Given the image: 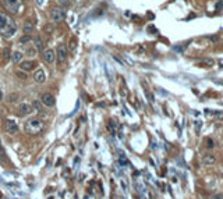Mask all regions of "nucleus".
Returning a JSON list of instances; mask_svg holds the SVG:
<instances>
[{"label":"nucleus","mask_w":223,"mask_h":199,"mask_svg":"<svg viewBox=\"0 0 223 199\" xmlns=\"http://www.w3.org/2000/svg\"><path fill=\"white\" fill-rule=\"evenodd\" d=\"M59 1V4H62L63 7H69L70 6V1L69 0H57Z\"/></svg>","instance_id":"nucleus-24"},{"label":"nucleus","mask_w":223,"mask_h":199,"mask_svg":"<svg viewBox=\"0 0 223 199\" xmlns=\"http://www.w3.org/2000/svg\"><path fill=\"white\" fill-rule=\"evenodd\" d=\"M3 6L8 13L18 14L21 10V0H1Z\"/></svg>","instance_id":"nucleus-3"},{"label":"nucleus","mask_w":223,"mask_h":199,"mask_svg":"<svg viewBox=\"0 0 223 199\" xmlns=\"http://www.w3.org/2000/svg\"><path fill=\"white\" fill-rule=\"evenodd\" d=\"M119 163H120V164H123V166H127V164H128V161L126 160V157H124V156H120V160H119Z\"/></svg>","instance_id":"nucleus-25"},{"label":"nucleus","mask_w":223,"mask_h":199,"mask_svg":"<svg viewBox=\"0 0 223 199\" xmlns=\"http://www.w3.org/2000/svg\"><path fill=\"white\" fill-rule=\"evenodd\" d=\"M35 53H36V50H35V49H28V50H27V54H28V56H29V54H31V56H34Z\"/></svg>","instance_id":"nucleus-30"},{"label":"nucleus","mask_w":223,"mask_h":199,"mask_svg":"<svg viewBox=\"0 0 223 199\" xmlns=\"http://www.w3.org/2000/svg\"><path fill=\"white\" fill-rule=\"evenodd\" d=\"M34 45H35V49L36 50H43V40L41 39V36H35L34 39Z\"/></svg>","instance_id":"nucleus-15"},{"label":"nucleus","mask_w":223,"mask_h":199,"mask_svg":"<svg viewBox=\"0 0 223 199\" xmlns=\"http://www.w3.org/2000/svg\"><path fill=\"white\" fill-rule=\"evenodd\" d=\"M205 143H206V148L208 149H212L215 146V143H213V141H212L210 138H206V139H205Z\"/></svg>","instance_id":"nucleus-22"},{"label":"nucleus","mask_w":223,"mask_h":199,"mask_svg":"<svg viewBox=\"0 0 223 199\" xmlns=\"http://www.w3.org/2000/svg\"><path fill=\"white\" fill-rule=\"evenodd\" d=\"M53 29H55V26L52 25V22H49V24H46V25H45V32L52 33V32H53Z\"/></svg>","instance_id":"nucleus-21"},{"label":"nucleus","mask_w":223,"mask_h":199,"mask_svg":"<svg viewBox=\"0 0 223 199\" xmlns=\"http://www.w3.org/2000/svg\"><path fill=\"white\" fill-rule=\"evenodd\" d=\"M108 129L110 131V134H116V125H115V121H109L108 122Z\"/></svg>","instance_id":"nucleus-19"},{"label":"nucleus","mask_w":223,"mask_h":199,"mask_svg":"<svg viewBox=\"0 0 223 199\" xmlns=\"http://www.w3.org/2000/svg\"><path fill=\"white\" fill-rule=\"evenodd\" d=\"M22 31L25 35H29V33L34 31V22L29 21V19H27L25 22H24V26H22Z\"/></svg>","instance_id":"nucleus-14"},{"label":"nucleus","mask_w":223,"mask_h":199,"mask_svg":"<svg viewBox=\"0 0 223 199\" xmlns=\"http://www.w3.org/2000/svg\"><path fill=\"white\" fill-rule=\"evenodd\" d=\"M7 157H6V152H4V149L0 146V161H6Z\"/></svg>","instance_id":"nucleus-23"},{"label":"nucleus","mask_w":223,"mask_h":199,"mask_svg":"<svg viewBox=\"0 0 223 199\" xmlns=\"http://www.w3.org/2000/svg\"><path fill=\"white\" fill-rule=\"evenodd\" d=\"M11 60H13V63H18V61H21L22 60V53L21 51H14L13 54H11Z\"/></svg>","instance_id":"nucleus-16"},{"label":"nucleus","mask_w":223,"mask_h":199,"mask_svg":"<svg viewBox=\"0 0 223 199\" xmlns=\"http://www.w3.org/2000/svg\"><path fill=\"white\" fill-rule=\"evenodd\" d=\"M34 79H35V82H38V83L45 82V79H46L45 71L43 70H36L35 71V74H34Z\"/></svg>","instance_id":"nucleus-11"},{"label":"nucleus","mask_w":223,"mask_h":199,"mask_svg":"<svg viewBox=\"0 0 223 199\" xmlns=\"http://www.w3.org/2000/svg\"><path fill=\"white\" fill-rule=\"evenodd\" d=\"M17 32V24L8 14L0 11V35L4 38H13Z\"/></svg>","instance_id":"nucleus-1"},{"label":"nucleus","mask_w":223,"mask_h":199,"mask_svg":"<svg viewBox=\"0 0 223 199\" xmlns=\"http://www.w3.org/2000/svg\"><path fill=\"white\" fill-rule=\"evenodd\" d=\"M4 127H6L7 132H8V134H11V135H15L17 132H18V125H17L13 120H7L6 124H4Z\"/></svg>","instance_id":"nucleus-9"},{"label":"nucleus","mask_w":223,"mask_h":199,"mask_svg":"<svg viewBox=\"0 0 223 199\" xmlns=\"http://www.w3.org/2000/svg\"><path fill=\"white\" fill-rule=\"evenodd\" d=\"M50 18L55 22H59V21L66 18V11L63 7H53L50 10Z\"/></svg>","instance_id":"nucleus-4"},{"label":"nucleus","mask_w":223,"mask_h":199,"mask_svg":"<svg viewBox=\"0 0 223 199\" xmlns=\"http://www.w3.org/2000/svg\"><path fill=\"white\" fill-rule=\"evenodd\" d=\"M215 161H216V159L213 154H205L202 157V166H212Z\"/></svg>","instance_id":"nucleus-13"},{"label":"nucleus","mask_w":223,"mask_h":199,"mask_svg":"<svg viewBox=\"0 0 223 199\" xmlns=\"http://www.w3.org/2000/svg\"><path fill=\"white\" fill-rule=\"evenodd\" d=\"M29 35H25V36H24V38H21L20 39V43H25V42H29Z\"/></svg>","instance_id":"nucleus-27"},{"label":"nucleus","mask_w":223,"mask_h":199,"mask_svg":"<svg viewBox=\"0 0 223 199\" xmlns=\"http://www.w3.org/2000/svg\"><path fill=\"white\" fill-rule=\"evenodd\" d=\"M35 65H36V63H35V61H32V60H27V61H22V63H21L20 68H21L22 71H25V72H28V71L34 70V68H35Z\"/></svg>","instance_id":"nucleus-10"},{"label":"nucleus","mask_w":223,"mask_h":199,"mask_svg":"<svg viewBox=\"0 0 223 199\" xmlns=\"http://www.w3.org/2000/svg\"><path fill=\"white\" fill-rule=\"evenodd\" d=\"M66 58H67V47H66V45L60 43L57 46V49H56V60H57V64L62 65L66 61Z\"/></svg>","instance_id":"nucleus-5"},{"label":"nucleus","mask_w":223,"mask_h":199,"mask_svg":"<svg viewBox=\"0 0 223 199\" xmlns=\"http://www.w3.org/2000/svg\"><path fill=\"white\" fill-rule=\"evenodd\" d=\"M43 60L48 64H53L55 60H56V51L52 50V49H46L43 51Z\"/></svg>","instance_id":"nucleus-8"},{"label":"nucleus","mask_w":223,"mask_h":199,"mask_svg":"<svg viewBox=\"0 0 223 199\" xmlns=\"http://www.w3.org/2000/svg\"><path fill=\"white\" fill-rule=\"evenodd\" d=\"M1 99H3V93H1V90H0V102H1Z\"/></svg>","instance_id":"nucleus-33"},{"label":"nucleus","mask_w":223,"mask_h":199,"mask_svg":"<svg viewBox=\"0 0 223 199\" xmlns=\"http://www.w3.org/2000/svg\"><path fill=\"white\" fill-rule=\"evenodd\" d=\"M198 64H199V67L209 68V67H213V64H215V60H213V58H202V60H199V61H198Z\"/></svg>","instance_id":"nucleus-12"},{"label":"nucleus","mask_w":223,"mask_h":199,"mask_svg":"<svg viewBox=\"0 0 223 199\" xmlns=\"http://www.w3.org/2000/svg\"><path fill=\"white\" fill-rule=\"evenodd\" d=\"M41 102L43 103L45 106H48V107H53L56 100H55V96L52 93H43L42 97H41Z\"/></svg>","instance_id":"nucleus-7"},{"label":"nucleus","mask_w":223,"mask_h":199,"mask_svg":"<svg viewBox=\"0 0 223 199\" xmlns=\"http://www.w3.org/2000/svg\"><path fill=\"white\" fill-rule=\"evenodd\" d=\"M145 95H147L148 100H149V102H151V103H152V102H153V96H152V95H151V93H149V90H147V89H145Z\"/></svg>","instance_id":"nucleus-28"},{"label":"nucleus","mask_w":223,"mask_h":199,"mask_svg":"<svg viewBox=\"0 0 223 199\" xmlns=\"http://www.w3.org/2000/svg\"><path fill=\"white\" fill-rule=\"evenodd\" d=\"M210 199H223V193H215V195H212Z\"/></svg>","instance_id":"nucleus-29"},{"label":"nucleus","mask_w":223,"mask_h":199,"mask_svg":"<svg viewBox=\"0 0 223 199\" xmlns=\"http://www.w3.org/2000/svg\"><path fill=\"white\" fill-rule=\"evenodd\" d=\"M75 47H77V39L75 38H71L70 39V43H69V50L71 53H74L75 51Z\"/></svg>","instance_id":"nucleus-17"},{"label":"nucleus","mask_w":223,"mask_h":199,"mask_svg":"<svg viewBox=\"0 0 223 199\" xmlns=\"http://www.w3.org/2000/svg\"><path fill=\"white\" fill-rule=\"evenodd\" d=\"M222 6H223V1H219V3L216 4V8H220Z\"/></svg>","instance_id":"nucleus-32"},{"label":"nucleus","mask_w":223,"mask_h":199,"mask_svg":"<svg viewBox=\"0 0 223 199\" xmlns=\"http://www.w3.org/2000/svg\"><path fill=\"white\" fill-rule=\"evenodd\" d=\"M34 111H35V109L29 103H21L18 106V116H28V114H31Z\"/></svg>","instance_id":"nucleus-6"},{"label":"nucleus","mask_w":223,"mask_h":199,"mask_svg":"<svg viewBox=\"0 0 223 199\" xmlns=\"http://www.w3.org/2000/svg\"><path fill=\"white\" fill-rule=\"evenodd\" d=\"M3 58H4V60H10V58H11V51H10L8 47H6V49L3 50Z\"/></svg>","instance_id":"nucleus-20"},{"label":"nucleus","mask_w":223,"mask_h":199,"mask_svg":"<svg viewBox=\"0 0 223 199\" xmlns=\"http://www.w3.org/2000/svg\"><path fill=\"white\" fill-rule=\"evenodd\" d=\"M42 104H43V103H42V102L39 103V100H34V103H32L34 109L36 110V111H39V113H41V111H45L43 107H42Z\"/></svg>","instance_id":"nucleus-18"},{"label":"nucleus","mask_w":223,"mask_h":199,"mask_svg":"<svg viewBox=\"0 0 223 199\" xmlns=\"http://www.w3.org/2000/svg\"><path fill=\"white\" fill-rule=\"evenodd\" d=\"M201 127H202V122H199V121H197V124H195V131H199V128H201Z\"/></svg>","instance_id":"nucleus-31"},{"label":"nucleus","mask_w":223,"mask_h":199,"mask_svg":"<svg viewBox=\"0 0 223 199\" xmlns=\"http://www.w3.org/2000/svg\"><path fill=\"white\" fill-rule=\"evenodd\" d=\"M17 75H18V77H21V79H25L27 78V75H25V71H17Z\"/></svg>","instance_id":"nucleus-26"},{"label":"nucleus","mask_w":223,"mask_h":199,"mask_svg":"<svg viewBox=\"0 0 223 199\" xmlns=\"http://www.w3.org/2000/svg\"><path fill=\"white\" fill-rule=\"evenodd\" d=\"M43 128H45V121L42 118H39V117L29 118L24 125V129H25V132L28 135H38L41 131H43Z\"/></svg>","instance_id":"nucleus-2"}]
</instances>
